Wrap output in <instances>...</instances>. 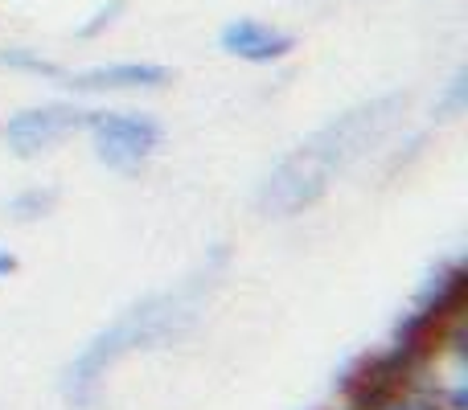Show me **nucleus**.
Segmentation results:
<instances>
[{
	"instance_id": "1",
	"label": "nucleus",
	"mask_w": 468,
	"mask_h": 410,
	"mask_svg": "<svg viewBox=\"0 0 468 410\" xmlns=\"http://www.w3.org/2000/svg\"><path fill=\"white\" fill-rule=\"evenodd\" d=\"M227 267V247H214L210 258H202L194 275L177 288L153 291V296L136 300L128 312H120L107 329H99L95 337L82 345V353L62 370V398L70 410H95L103 382L123 357H132L136 349H153L165 341L181 337L189 324L197 321L206 296L218 288V275Z\"/></svg>"
},
{
	"instance_id": "2",
	"label": "nucleus",
	"mask_w": 468,
	"mask_h": 410,
	"mask_svg": "<svg viewBox=\"0 0 468 410\" xmlns=\"http://www.w3.org/2000/svg\"><path fill=\"white\" fill-rule=\"evenodd\" d=\"M399 107H403V99L387 95V99L357 103V107H349V111L333 115L329 123H321L313 136L300 140L263 177V185H259V209H263L267 217H296V214H304V209H313L329 194L333 181H337L374 140L387 136Z\"/></svg>"
},
{
	"instance_id": "3",
	"label": "nucleus",
	"mask_w": 468,
	"mask_h": 410,
	"mask_svg": "<svg viewBox=\"0 0 468 410\" xmlns=\"http://www.w3.org/2000/svg\"><path fill=\"white\" fill-rule=\"evenodd\" d=\"M82 131L90 136L95 161L107 173H120V177H136L140 169H148L165 144V123L153 111H140V107H103V111H90Z\"/></svg>"
},
{
	"instance_id": "4",
	"label": "nucleus",
	"mask_w": 468,
	"mask_h": 410,
	"mask_svg": "<svg viewBox=\"0 0 468 410\" xmlns=\"http://www.w3.org/2000/svg\"><path fill=\"white\" fill-rule=\"evenodd\" d=\"M87 107L74 103H41V107H21L8 120H0V136H5L8 152L21 156V161H37L49 156L58 144L74 136V131L87 128Z\"/></svg>"
},
{
	"instance_id": "5",
	"label": "nucleus",
	"mask_w": 468,
	"mask_h": 410,
	"mask_svg": "<svg viewBox=\"0 0 468 410\" xmlns=\"http://www.w3.org/2000/svg\"><path fill=\"white\" fill-rule=\"evenodd\" d=\"M218 46L227 58H239L247 66H275L296 54V37L259 16H230L218 29Z\"/></svg>"
},
{
	"instance_id": "6",
	"label": "nucleus",
	"mask_w": 468,
	"mask_h": 410,
	"mask_svg": "<svg viewBox=\"0 0 468 410\" xmlns=\"http://www.w3.org/2000/svg\"><path fill=\"white\" fill-rule=\"evenodd\" d=\"M62 87L79 90V95H128V90H161L173 82V70L161 62H112V66H90V70H62Z\"/></svg>"
},
{
	"instance_id": "7",
	"label": "nucleus",
	"mask_w": 468,
	"mask_h": 410,
	"mask_svg": "<svg viewBox=\"0 0 468 410\" xmlns=\"http://www.w3.org/2000/svg\"><path fill=\"white\" fill-rule=\"evenodd\" d=\"M58 202H62V194H58L54 185H25V189H16L13 197H5V217L16 226L46 222L58 209Z\"/></svg>"
},
{
	"instance_id": "8",
	"label": "nucleus",
	"mask_w": 468,
	"mask_h": 410,
	"mask_svg": "<svg viewBox=\"0 0 468 410\" xmlns=\"http://www.w3.org/2000/svg\"><path fill=\"white\" fill-rule=\"evenodd\" d=\"M120 8H123V0H115L112 8H99V13H95V21H90V25H82V29H79V37H95V33L103 29V25H115V13H120Z\"/></svg>"
},
{
	"instance_id": "9",
	"label": "nucleus",
	"mask_w": 468,
	"mask_h": 410,
	"mask_svg": "<svg viewBox=\"0 0 468 410\" xmlns=\"http://www.w3.org/2000/svg\"><path fill=\"white\" fill-rule=\"evenodd\" d=\"M16 271H21V255H16L13 247H5V242H0V279H13Z\"/></svg>"
}]
</instances>
